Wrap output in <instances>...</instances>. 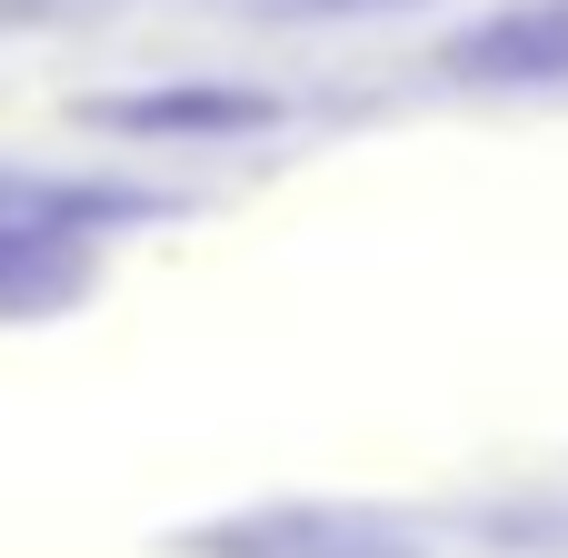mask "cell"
Here are the masks:
<instances>
[{"label":"cell","instance_id":"6da1fadb","mask_svg":"<svg viewBox=\"0 0 568 558\" xmlns=\"http://www.w3.org/2000/svg\"><path fill=\"white\" fill-rule=\"evenodd\" d=\"M449 80H479V90H559L568 80V0H509L489 10L479 30H459L439 50Z\"/></svg>","mask_w":568,"mask_h":558},{"label":"cell","instance_id":"7a4b0ae2","mask_svg":"<svg viewBox=\"0 0 568 558\" xmlns=\"http://www.w3.org/2000/svg\"><path fill=\"white\" fill-rule=\"evenodd\" d=\"M100 130H140V140H220V130H270L280 100L260 90H230V80H170V90H120V100H90Z\"/></svg>","mask_w":568,"mask_h":558},{"label":"cell","instance_id":"3957f363","mask_svg":"<svg viewBox=\"0 0 568 558\" xmlns=\"http://www.w3.org/2000/svg\"><path fill=\"white\" fill-rule=\"evenodd\" d=\"M220 558H409V529H379V519H339V509H310V519H250V529H220Z\"/></svg>","mask_w":568,"mask_h":558},{"label":"cell","instance_id":"277c9868","mask_svg":"<svg viewBox=\"0 0 568 558\" xmlns=\"http://www.w3.org/2000/svg\"><path fill=\"white\" fill-rule=\"evenodd\" d=\"M240 10H270V20H359V10H409V0H240Z\"/></svg>","mask_w":568,"mask_h":558}]
</instances>
